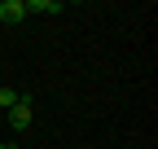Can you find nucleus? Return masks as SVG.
<instances>
[{
    "label": "nucleus",
    "mask_w": 158,
    "mask_h": 149,
    "mask_svg": "<svg viewBox=\"0 0 158 149\" xmlns=\"http://www.w3.org/2000/svg\"><path fill=\"white\" fill-rule=\"evenodd\" d=\"M18 101H22V92H18V88H9V83L0 88V110H13Z\"/></svg>",
    "instance_id": "7ed1b4c3"
},
{
    "label": "nucleus",
    "mask_w": 158,
    "mask_h": 149,
    "mask_svg": "<svg viewBox=\"0 0 158 149\" xmlns=\"http://www.w3.org/2000/svg\"><path fill=\"white\" fill-rule=\"evenodd\" d=\"M31 119H35V114H31V101H27V97L9 110V127H13V132H27V127H31Z\"/></svg>",
    "instance_id": "f257e3e1"
},
{
    "label": "nucleus",
    "mask_w": 158,
    "mask_h": 149,
    "mask_svg": "<svg viewBox=\"0 0 158 149\" xmlns=\"http://www.w3.org/2000/svg\"><path fill=\"white\" fill-rule=\"evenodd\" d=\"M27 18V0H0V22H22Z\"/></svg>",
    "instance_id": "f03ea898"
},
{
    "label": "nucleus",
    "mask_w": 158,
    "mask_h": 149,
    "mask_svg": "<svg viewBox=\"0 0 158 149\" xmlns=\"http://www.w3.org/2000/svg\"><path fill=\"white\" fill-rule=\"evenodd\" d=\"M0 149H9V145H5V140H0Z\"/></svg>",
    "instance_id": "20e7f679"
}]
</instances>
